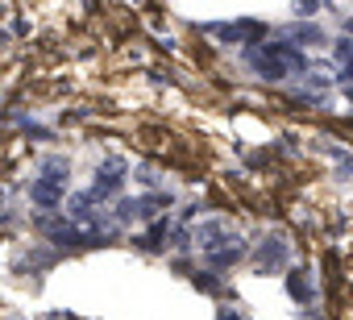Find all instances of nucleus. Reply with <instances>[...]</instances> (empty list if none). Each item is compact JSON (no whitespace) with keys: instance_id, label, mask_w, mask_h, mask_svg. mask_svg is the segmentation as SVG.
<instances>
[{"instance_id":"nucleus-1","label":"nucleus","mask_w":353,"mask_h":320,"mask_svg":"<svg viewBox=\"0 0 353 320\" xmlns=\"http://www.w3.org/2000/svg\"><path fill=\"white\" fill-rule=\"evenodd\" d=\"M250 63L266 75V79H283L291 71H303V54L291 46V42H266L250 54Z\"/></svg>"},{"instance_id":"nucleus-2","label":"nucleus","mask_w":353,"mask_h":320,"mask_svg":"<svg viewBox=\"0 0 353 320\" xmlns=\"http://www.w3.org/2000/svg\"><path fill=\"white\" fill-rule=\"evenodd\" d=\"M63 188H67V175H63L59 163H50V171L34 183V204H42V208H59V204H63Z\"/></svg>"},{"instance_id":"nucleus-3","label":"nucleus","mask_w":353,"mask_h":320,"mask_svg":"<svg viewBox=\"0 0 353 320\" xmlns=\"http://www.w3.org/2000/svg\"><path fill=\"white\" fill-rule=\"evenodd\" d=\"M121 183H125V163H104L100 171H96V183H92V196H112V192H121Z\"/></svg>"},{"instance_id":"nucleus-4","label":"nucleus","mask_w":353,"mask_h":320,"mask_svg":"<svg viewBox=\"0 0 353 320\" xmlns=\"http://www.w3.org/2000/svg\"><path fill=\"white\" fill-rule=\"evenodd\" d=\"M291 295H295V299H307V295H312V291H307V279H299V270L291 274Z\"/></svg>"},{"instance_id":"nucleus-5","label":"nucleus","mask_w":353,"mask_h":320,"mask_svg":"<svg viewBox=\"0 0 353 320\" xmlns=\"http://www.w3.org/2000/svg\"><path fill=\"white\" fill-rule=\"evenodd\" d=\"M332 54H336V59H341V63H345V67H349V63H353V42H349V38H341V42H336V50H332Z\"/></svg>"},{"instance_id":"nucleus-6","label":"nucleus","mask_w":353,"mask_h":320,"mask_svg":"<svg viewBox=\"0 0 353 320\" xmlns=\"http://www.w3.org/2000/svg\"><path fill=\"white\" fill-rule=\"evenodd\" d=\"M295 13H303V17H312V13H316V0H295Z\"/></svg>"},{"instance_id":"nucleus-7","label":"nucleus","mask_w":353,"mask_h":320,"mask_svg":"<svg viewBox=\"0 0 353 320\" xmlns=\"http://www.w3.org/2000/svg\"><path fill=\"white\" fill-rule=\"evenodd\" d=\"M349 34H353V21H349Z\"/></svg>"}]
</instances>
